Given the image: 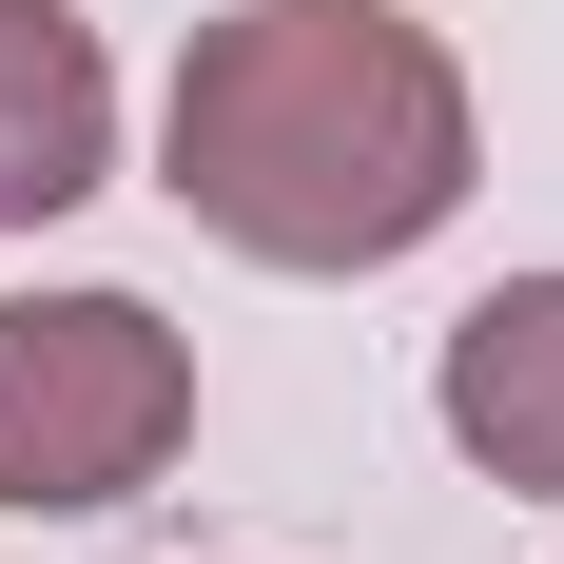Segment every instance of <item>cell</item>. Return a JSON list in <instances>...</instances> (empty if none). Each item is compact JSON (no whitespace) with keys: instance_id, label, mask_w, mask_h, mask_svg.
<instances>
[{"instance_id":"6da1fadb","label":"cell","mask_w":564,"mask_h":564,"mask_svg":"<svg viewBox=\"0 0 564 564\" xmlns=\"http://www.w3.org/2000/svg\"><path fill=\"white\" fill-rule=\"evenodd\" d=\"M156 156L253 273H390L467 215V58L409 0H234L175 58Z\"/></svg>"},{"instance_id":"7a4b0ae2","label":"cell","mask_w":564,"mask_h":564,"mask_svg":"<svg viewBox=\"0 0 564 564\" xmlns=\"http://www.w3.org/2000/svg\"><path fill=\"white\" fill-rule=\"evenodd\" d=\"M195 429V350L137 292H0V507H117Z\"/></svg>"},{"instance_id":"3957f363","label":"cell","mask_w":564,"mask_h":564,"mask_svg":"<svg viewBox=\"0 0 564 564\" xmlns=\"http://www.w3.org/2000/svg\"><path fill=\"white\" fill-rule=\"evenodd\" d=\"M429 409H448V448L487 467V487L564 507V273L467 292V312H448V370H429Z\"/></svg>"},{"instance_id":"277c9868","label":"cell","mask_w":564,"mask_h":564,"mask_svg":"<svg viewBox=\"0 0 564 564\" xmlns=\"http://www.w3.org/2000/svg\"><path fill=\"white\" fill-rule=\"evenodd\" d=\"M98 175H117V58H98V20L0 0V234L78 215Z\"/></svg>"}]
</instances>
